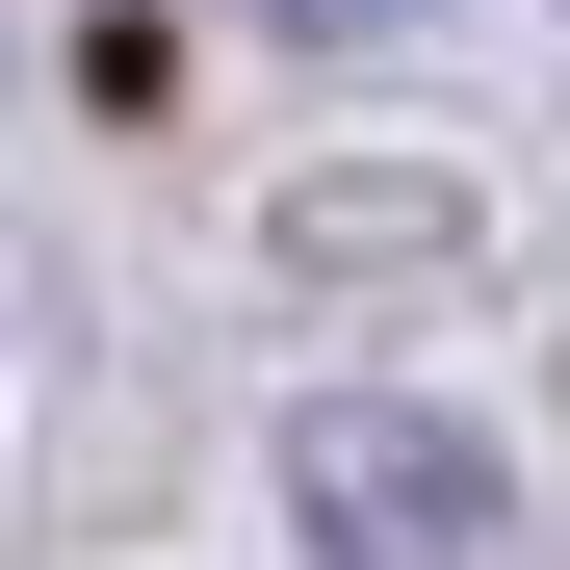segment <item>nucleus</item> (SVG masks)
Segmentation results:
<instances>
[{
	"label": "nucleus",
	"instance_id": "nucleus-1",
	"mask_svg": "<svg viewBox=\"0 0 570 570\" xmlns=\"http://www.w3.org/2000/svg\"><path fill=\"white\" fill-rule=\"evenodd\" d=\"M285 519H312L337 570H493V441L415 415V390H337L312 441H285Z\"/></svg>",
	"mask_w": 570,
	"mask_h": 570
},
{
	"label": "nucleus",
	"instance_id": "nucleus-2",
	"mask_svg": "<svg viewBox=\"0 0 570 570\" xmlns=\"http://www.w3.org/2000/svg\"><path fill=\"white\" fill-rule=\"evenodd\" d=\"M259 27H312V52H337V27H415V0H259Z\"/></svg>",
	"mask_w": 570,
	"mask_h": 570
}]
</instances>
